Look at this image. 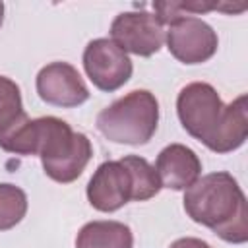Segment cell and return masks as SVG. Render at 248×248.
I'll list each match as a JSON object with an SVG mask.
<instances>
[{
	"label": "cell",
	"mask_w": 248,
	"mask_h": 248,
	"mask_svg": "<svg viewBox=\"0 0 248 248\" xmlns=\"http://www.w3.org/2000/svg\"><path fill=\"white\" fill-rule=\"evenodd\" d=\"M2 149L16 155L41 157L45 174L60 184L79 178L93 155L89 138L81 132H74L68 122L56 116L29 118Z\"/></svg>",
	"instance_id": "6da1fadb"
},
{
	"label": "cell",
	"mask_w": 248,
	"mask_h": 248,
	"mask_svg": "<svg viewBox=\"0 0 248 248\" xmlns=\"http://www.w3.org/2000/svg\"><path fill=\"white\" fill-rule=\"evenodd\" d=\"M184 211L227 242L242 244L248 240L246 198L229 172H209L186 188Z\"/></svg>",
	"instance_id": "7a4b0ae2"
},
{
	"label": "cell",
	"mask_w": 248,
	"mask_h": 248,
	"mask_svg": "<svg viewBox=\"0 0 248 248\" xmlns=\"http://www.w3.org/2000/svg\"><path fill=\"white\" fill-rule=\"evenodd\" d=\"M97 130L114 143L143 145L157 132L159 103L147 89H136L116 99L97 114Z\"/></svg>",
	"instance_id": "3957f363"
},
{
	"label": "cell",
	"mask_w": 248,
	"mask_h": 248,
	"mask_svg": "<svg viewBox=\"0 0 248 248\" xmlns=\"http://www.w3.org/2000/svg\"><path fill=\"white\" fill-rule=\"evenodd\" d=\"M176 112L182 128L209 149L225 116V105L213 85L194 81L182 87L176 97Z\"/></svg>",
	"instance_id": "277c9868"
},
{
	"label": "cell",
	"mask_w": 248,
	"mask_h": 248,
	"mask_svg": "<svg viewBox=\"0 0 248 248\" xmlns=\"http://www.w3.org/2000/svg\"><path fill=\"white\" fill-rule=\"evenodd\" d=\"M83 68L101 91H116L132 78L130 56L110 39H95L83 50Z\"/></svg>",
	"instance_id": "5b68a950"
},
{
	"label": "cell",
	"mask_w": 248,
	"mask_h": 248,
	"mask_svg": "<svg viewBox=\"0 0 248 248\" xmlns=\"http://www.w3.org/2000/svg\"><path fill=\"white\" fill-rule=\"evenodd\" d=\"M165 41L169 52L182 64L207 62L219 46V39L213 27L194 16L180 17L170 23L169 31H165Z\"/></svg>",
	"instance_id": "8992f818"
},
{
	"label": "cell",
	"mask_w": 248,
	"mask_h": 248,
	"mask_svg": "<svg viewBox=\"0 0 248 248\" xmlns=\"http://www.w3.org/2000/svg\"><path fill=\"white\" fill-rule=\"evenodd\" d=\"M110 41H114L126 54L151 56L159 52L165 43V27L155 14L122 12L110 23Z\"/></svg>",
	"instance_id": "52a82bcc"
},
{
	"label": "cell",
	"mask_w": 248,
	"mask_h": 248,
	"mask_svg": "<svg viewBox=\"0 0 248 248\" xmlns=\"http://www.w3.org/2000/svg\"><path fill=\"white\" fill-rule=\"evenodd\" d=\"M39 97L54 107L72 108L79 107L89 99V89L81 79L79 72L68 62H52L41 68L37 74Z\"/></svg>",
	"instance_id": "ba28073f"
},
{
	"label": "cell",
	"mask_w": 248,
	"mask_h": 248,
	"mask_svg": "<svg viewBox=\"0 0 248 248\" xmlns=\"http://www.w3.org/2000/svg\"><path fill=\"white\" fill-rule=\"evenodd\" d=\"M134 184L122 161H105L97 167L87 184L89 203L103 213H112L132 202Z\"/></svg>",
	"instance_id": "9c48e42d"
},
{
	"label": "cell",
	"mask_w": 248,
	"mask_h": 248,
	"mask_svg": "<svg viewBox=\"0 0 248 248\" xmlns=\"http://www.w3.org/2000/svg\"><path fill=\"white\" fill-rule=\"evenodd\" d=\"M155 170L161 186L170 190H186L200 178L202 161L190 147L170 143L157 155Z\"/></svg>",
	"instance_id": "30bf717a"
},
{
	"label": "cell",
	"mask_w": 248,
	"mask_h": 248,
	"mask_svg": "<svg viewBox=\"0 0 248 248\" xmlns=\"http://www.w3.org/2000/svg\"><path fill=\"white\" fill-rule=\"evenodd\" d=\"M246 136H248V107H246V95H240L232 103L225 105L223 122L209 149L215 153L234 151L246 141Z\"/></svg>",
	"instance_id": "8fae6325"
},
{
	"label": "cell",
	"mask_w": 248,
	"mask_h": 248,
	"mask_svg": "<svg viewBox=\"0 0 248 248\" xmlns=\"http://www.w3.org/2000/svg\"><path fill=\"white\" fill-rule=\"evenodd\" d=\"M134 234L120 221H91L85 223L78 236L76 248H132Z\"/></svg>",
	"instance_id": "7c38bea8"
},
{
	"label": "cell",
	"mask_w": 248,
	"mask_h": 248,
	"mask_svg": "<svg viewBox=\"0 0 248 248\" xmlns=\"http://www.w3.org/2000/svg\"><path fill=\"white\" fill-rule=\"evenodd\" d=\"M29 120L16 81L0 76V147Z\"/></svg>",
	"instance_id": "4fadbf2b"
},
{
	"label": "cell",
	"mask_w": 248,
	"mask_h": 248,
	"mask_svg": "<svg viewBox=\"0 0 248 248\" xmlns=\"http://www.w3.org/2000/svg\"><path fill=\"white\" fill-rule=\"evenodd\" d=\"M153 10L157 19L163 25H170L180 17H188L194 14H203L211 10H221L227 14L244 12L246 4H225V2H153Z\"/></svg>",
	"instance_id": "5bb4252c"
},
{
	"label": "cell",
	"mask_w": 248,
	"mask_h": 248,
	"mask_svg": "<svg viewBox=\"0 0 248 248\" xmlns=\"http://www.w3.org/2000/svg\"><path fill=\"white\" fill-rule=\"evenodd\" d=\"M122 165L128 169L130 176H132V184H134V202H145L151 200L153 196L159 194L161 180L157 176L155 167H151L143 157L138 155H126L120 159Z\"/></svg>",
	"instance_id": "9a60e30c"
},
{
	"label": "cell",
	"mask_w": 248,
	"mask_h": 248,
	"mask_svg": "<svg viewBox=\"0 0 248 248\" xmlns=\"http://www.w3.org/2000/svg\"><path fill=\"white\" fill-rule=\"evenodd\" d=\"M27 213V196L21 188L2 182L0 184V231L14 229Z\"/></svg>",
	"instance_id": "2e32d148"
},
{
	"label": "cell",
	"mask_w": 248,
	"mask_h": 248,
	"mask_svg": "<svg viewBox=\"0 0 248 248\" xmlns=\"http://www.w3.org/2000/svg\"><path fill=\"white\" fill-rule=\"evenodd\" d=\"M169 248H211L205 240L202 238H194V236H186V238H178L174 240Z\"/></svg>",
	"instance_id": "e0dca14e"
},
{
	"label": "cell",
	"mask_w": 248,
	"mask_h": 248,
	"mask_svg": "<svg viewBox=\"0 0 248 248\" xmlns=\"http://www.w3.org/2000/svg\"><path fill=\"white\" fill-rule=\"evenodd\" d=\"M2 21H4V4L0 2V25H2Z\"/></svg>",
	"instance_id": "ac0fdd59"
}]
</instances>
